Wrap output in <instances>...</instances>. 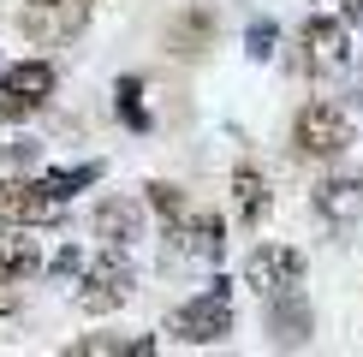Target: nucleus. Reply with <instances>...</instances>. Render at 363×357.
<instances>
[{
  "label": "nucleus",
  "instance_id": "obj_16",
  "mask_svg": "<svg viewBox=\"0 0 363 357\" xmlns=\"http://www.w3.org/2000/svg\"><path fill=\"white\" fill-rule=\"evenodd\" d=\"M143 197H149V208H155L161 220H167V232H173L179 220L191 215V203H185V191H179L173 178H149V185H143Z\"/></svg>",
  "mask_w": 363,
  "mask_h": 357
},
{
  "label": "nucleus",
  "instance_id": "obj_6",
  "mask_svg": "<svg viewBox=\"0 0 363 357\" xmlns=\"http://www.w3.org/2000/svg\"><path fill=\"white\" fill-rule=\"evenodd\" d=\"M60 197H48L42 178H0V220L6 227H48L60 220Z\"/></svg>",
  "mask_w": 363,
  "mask_h": 357
},
{
  "label": "nucleus",
  "instance_id": "obj_5",
  "mask_svg": "<svg viewBox=\"0 0 363 357\" xmlns=\"http://www.w3.org/2000/svg\"><path fill=\"white\" fill-rule=\"evenodd\" d=\"M262 327H268V346H286V351L310 346V334H315V316H310L304 292H298V286H286V292H268V304H262Z\"/></svg>",
  "mask_w": 363,
  "mask_h": 357
},
{
  "label": "nucleus",
  "instance_id": "obj_15",
  "mask_svg": "<svg viewBox=\"0 0 363 357\" xmlns=\"http://www.w3.org/2000/svg\"><path fill=\"white\" fill-rule=\"evenodd\" d=\"M36 178L48 185V197L66 203V197H78V191H89V185L101 178V161H84V167H54V173H36Z\"/></svg>",
  "mask_w": 363,
  "mask_h": 357
},
{
  "label": "nucleus",
  "instance_id": "obj_7",
  "mask_svg": "<svg viewBox=\"0 0 363 357\" xmlns=\"http://www.w3.org/2000/svg\"><path fill=\"white\" fill-rule=\"evenodd\" d=\"M245 286L256 292H286V286H304V250L292 244H256L250 262H245Z\"/></svg>",
  "mask_w": 363,
  "mask_h": 357
},
{
  "label": "nucleus",
  "instance_id": "obj_20",
  "mask_svg": "<svg viewBox=\"0 0 363 357\" xmlns=\"http://www.w3.org/2000/svg\"><path fill=\"white\" fill-rule=\"evenodd\" d=\"M24 304V292H18V280L12 274H0V316H12V310Z\"/></svg>",
  "mask_w": 363,
  "mask_h": 357
},
{
  "label": "nucleus",
  "instance_id": "obj_12",
  "mask_svg": "<svg viewBox=\"0 0 363 357\" xmlns=\"http://www.w3.org/2000/svg\"><path fill=\"white\" fill-rule=\"evenodd\" d=\"M315 215H322L328 227L363 220V178H322V185H315Z\"/></svg>",
  "mask_w": 363,
  "mask_h": 357
},
{
  "label": "nucleus",
  "instance_id": "obj_4",
  "mask_svg": "<svg viewBox=\"0 0 363 357\" xmlns=\"http://www.w3.org/2000/svg\"><path fill=\"white\" fill-rule=\"evenodd\" d=\"M54 96V66L48 60H18L0 72V125H18Z\"/></svg>",
  "mask_w": 363,
  "mask_h": 357
},
{
  "label": "nucleus",
  "instance_id": "obj_14",
  "mask_svg": "<svg viewBox=\"0 0 363 357\" xmlns=\"http://www.w3.org/2000/svg\"><path fill=\"white\" fill-rule=\"evenodd\" d=\"M0 274H12V280L42 274V244L24 227H6V220H0Z\"/></svg>",
  "mask_w": 363,
  "mask_h": 357
},
{
  "label": "nucleus",
  "instance_id": "obj_11",
  "mask_svg": "<svg viewBox=\"0 0 363 357\" xmlns=\"http://www.w3.org/2000/svg\"><path fill=\"white\" fill-rule=\"evenodd\" d=\"M173 238H179V250L185 256H196V262H220L226 256V220L215 215V208H196V215H185L173 227Z\"/></svg>",
  "mask_w": 363,
  "mask_h": 357
},
{
  "label": "nucleus",
  "instance_id": "obj_2",
  "mask_svg": "<svg viewBox=\"0 0 363 357\" xmlns=\"http://www.w3.org/2000/svg\"><path fill=\"white\" fill-rule=\"evenodd\" d=\"M292 149L304 161H340L352 149V119L334 101H304L298 119H292Z\"/></svg>",
  "mask_w": 363,
  "mask_h": 357
},
{
  "label": "nucleus",
  "instance_id": "obj_9",
  "mask_svg": "<svg viewBox=\"0 0 363 357\" xmlns=\"http://www.w3.org/2000/svg\"><path fill=\"white\" fill-rule=\"evenodd\" d=\"M84 18H89V0H30L18 24L42 42H66V36L84 30Z\"/></svg>",
  "mask_w": 363,
  "mask_h": 357
},
{
  "label": "nucleus",
  "instance_id": "obj_10",
  "mask_svg": "<svg viewBox=\"0 0 363 357\" xmlns=\"http://www.w3.org/2000/svg\"><path fill=\"white\" fill-rule=\"evenodd\" d=\"M345 18H322V12H310L304 18V30H298V48H304V66H322V72H334V66H345Z\"/></svg>",
  "mask_w": 363,
  "mask_h": 357
},
{
  "label": "nucleus",
  "instance_id": "obj_19",
  "mask_svg": "<svg viewBox=\"0 0 363 357\" xmlns=\"http://www.w3.org/2000/svg\"><path fill=\"white\" fill-rule=\"evenodd\" d=\"M48 268H54L60 280H78V274H84V244H66V250H60V256H54Z\"/></svg>",
  "mask_w": 363,
  "mask_h": 357
},
{
  "label": "nucleus",
  "instance_id": "obj_21",
  "mask_svg": "<svg viewBox=\"0 0 363 357\" xmlns=\"http://www.w3.org/2000/svg\"><path fill=\"white\" fill-rule=\"evenodd\" d=\"M6 161H12V167H36L42 149H36V143H12V149H6Z\"/></svg>",
  "mask_w": 363,
  "mask_h": 357
},
{
  "label": "nucleus",
  "instance_id": "obj_22",
  "mask_svg": "<svg viewBox=\"0 0 363 357\" xmlns=\"http://www.w3.org/2000/svg\"><path fill=\"white\" fill-rule=\"evenodd\" d=\"M340 18L352 24V30H363V0H340Z\"/></svg>",
  "mask_w": 363,
  "mask_h": 357
},
{
  "label": "nucleus",
  "instance_id": "obj_8",
  "mask_svg": "<svg viewBox=\"0 0 363 357\" xmlns=\"http://www.w3.org/2000/svg\"><path fill=\"white\" fill-rule=\"evenodd\" d=\"M89 232H96L108 250H131V244L143 238V208H138V197H101L96 208H89Z\"/></svg>",
  "mask_w": 363,
  "mask_h": 357
},
{
  "label": "nucleus",
  "instance_id": "obj_13",
  "mask_svg": "<svg viewBox=\"0 0 363 357\" xmlns=\"http://www.w3.org/2000/svg\"><path fill=\"white\" fill-rule=\"evenodd\" d=\"M233 215H238V227H262V215H268V178L250 161L233 167Z\"/></svg>",
  "mask_w": 363,
  "mask_h": 357
},
{
  "label": "nucleus",
  "instance_id": "obj_3",
  "mask_svg": "<svg viewBox=\"0 0 363 357\" xmlns=\"http://www.w3.org/2000/svg\"><path fill=\"white\" fill-rule=\"evenodd\" d=\"M131 262H125V250H108L101 244V256L96 262H84V286H78V304L89 310V316H108V310L119 304H131Z\"/></svg>",
  "mask_w": 363,
  "mask_h": 357
},
{
  "label": "nucleus",
  "instance_id": "obj_1",
  "mask_svg": "<svg viewBox=\"0 0 363 357\" xmlns=\"http://www.w3.org/2000/svg\"><path fill=\"white\" fill-rule=\"evenodd\" d=\"M167 334L185 339V346H220L233 334V298H226V280H215L208 292L185 298V304L167 316Z\"/></svg>",
  "mask_w": 363,
  "mask_h": 357
},
{
  "label": "nucleus",
  "instance_id": "obj_17",
  "mask_svg": "<svg viewBox=\"0 0 363 357\" xmlns=\"http://www.w3.org/2000/svg\"><path fill=\"white\" fill-rule=\"evenodd\" d=\"M113 113L131 131H149V108H143V78H119L113 84Z\"/></svg>",
  "mask_w": 363,
  "mask_h": 357
},
{
  "label": "nucleus",
  "instance_id": "obj_18",
  "mask_svg": "<svg viewBox=\"0 0 363 357\" xmlns=\"http://www.w3.org/2000/svg\"><path fill=\"white\" fill-rule=\"evenodd\" d=\"M274 48H280V24H274V18H250L245 54H250V60H274Z\"/></svg>",
  "mask_w": 363,
  "mask_h": 357
}]
</instances>
